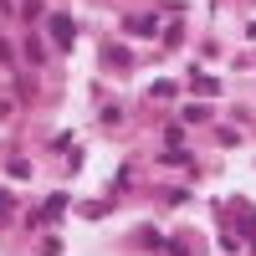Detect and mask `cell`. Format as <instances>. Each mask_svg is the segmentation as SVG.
Instances as JSON below:
<instances>
[{"instance_id": "6da1fadb", "label": "cell", "mask_w": 256, "mask_h": 256, "mask_svg": "<svg viewBox=\"0 0 256 256\" xmlns=\"http://www.w3.org/2000/svg\"><path fill=\"white\" fill-rule=\"evenodd\" d=\"M52 31H56L62 46H67V41H72V20H67V16H52Z\"/></svg>"}]
</instances>
